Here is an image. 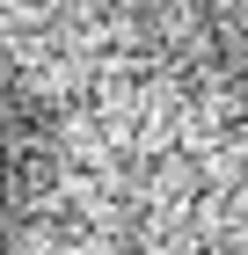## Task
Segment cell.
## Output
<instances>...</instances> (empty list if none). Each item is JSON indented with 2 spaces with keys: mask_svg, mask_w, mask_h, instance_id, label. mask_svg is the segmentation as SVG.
<instances>
[{
  "mask_svg": "<svg viewBox=\"0 0 248 255\" xmlns=\"http://www.w3.org/2000/svg\"><path fill=\"white\" fill-rule=\"evenodd\" d=\"M51 168H58L51 110H44L37 80L0 51V241L29 226V212L51 190Z\"/></svg>",
  "mask_w": 248,
  "mask_h": 255,
  "instance_id": "6da1fadb",
  "label": "cell"
}]
</instances>
